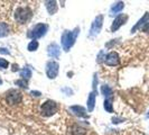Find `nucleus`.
Instances as JSON below:
<instances>
[{"label":"nucleus","mask_w":149,"mask_h":135,"mask_svg":"<svg viewBox=\"0 0 149 135\" xmlns=\"http://www.w3.org/2000/svg\"><path fill=\"white\" fill-rule=\"evenodd\" d=\"M33 16L31 9L28 7H18L15 11L16 22L19 24H26Z\"/></svg>","instance_id":"nucleus-1"},{"label":"nucleus","mask_w":149,"mask_h":135,"mask_svg":"<svg viewBox=\"0 0 149 135\" xmlns=\"http://www.w3.org/2000/svg\"><path fill=\"white\" fill-rule=\"evenodd\" d=\"M40 112H42L43 116H46V117L52 116L57 112V105L53 100H46L40 107Z\"/></svg>","instance_id":"nucleus-2"},{"label":"nucleus","mask_w":149,"mask_h":135,"mask_svg":"<svg viewBox=\"0 0 149 135\" xmlns=\"http://www.w3.org/2000/svg\"><path fill=\"white\" fill-rule=\"evenodd\" d=\"M75 37H76V32H66L64 33V35L62 36V44L64 46L65 51H67L74 43Z\"/></svg>","instance_id":"nucleus-3"},{"label":"nucleus","mask_w":149,"mask_h":135,"mask_svg":"<svg viewBox=\"0 0 149 135\" xmlns=\"http://www.w3.org/2000/svg\"><path fill=\"white\" fill-rule=\"evenodd\" d=\"M47 30V26L44 25V24H38L36 25L33 30H30V33H28V37L33 38V39H36L38 37H42L43 35H45Z\"/></svg>","instance_id":"nucleus-4"},{"label":"nucleus","mask_w":149,"mask_h":135,"mask_svg":"<svg viewBox=\"0 0 149 135\" xmlns=\"http://www.w3.org/2000/svg\"><path fill=\"white\" fill-rule=\"evenodd\" d=\"M22 100V94L17 90H10L7 94V103L9 105L19 104Z\"/></svg>","instance_id":"nucleus-5"},{"label":"nucleus","mask_w":149,"mask_h":135,"mask_svg":"<svg viewBox=\"0 0 149 135\" xmlns=\"http://www.w3.org/2000/svg\"><path fill=\"white\" fill-rule=\"evenodd\" d=\"M46 73L48 75V78L54 79L56 78V75L58 73V64L54 61H51L47 63V67H46Z\"/></svg>","instance_id":"nucleus-6"},{"label":"nucleus","mask_w":149,"mask_h":135,"mask_svg":"<svg viewBox=\"0 0 149 135\" xmlns=\"http://www.w3.org/2000/svg\"><path fill=\"white\" fill-rule=\"evenodd\" d=\"M104 62H105V64L111 65V67H116V65H118V64H119V62H120L118 53H116V52L109 53V54L105 56Z\"/></svg>","instance_id":"nucleus-7"},{"label":"nucleus","mask_w":149,"mask_h":135,"mask_svg":"<svg viewBox=\"0 0 149 135\" xmlns=\"http://www.w3.org/2000/svg\"><path fill=\"white\" fill-rule=\"evenodd\" d=\"M127 19H128V16L127 15H119L114 20H113V24H112V26H111V30L112 32H116L117 30H119L120 27L125 24V22H127Z\"/></svg>","instance_id":"nucleus-8"},{"label":"nucleus","mask_w":149,"mask_h":135,"mask_svg":"<svg viewBox=\"0 0 149 135\" xmlns=\"http://www.w3.org/2000/svg\"><path fill=\"white\" fill-rule=\"evenodd\" d=\"M71 133L72 135H85L86 134V129L77 124H74L71 128Z\"/></svg>","instance_id":"nucleus-9"},{"label":"nucleus","mask_w":149,"mask_h":135,"mask_svg":"<svg viewBox=\"0 0 149 135\" xmlns=\"http://www.w3.org/2000/svg\"><path fill=\"white\" fill-rule=\"evenodd\" d=\"M148 19H149V13H146V14H145V16L142 17L141 19H140L139 22L136 24V26H134V27H132V33H134V32H136L138 28H140L142 25L145 26V25L147 24V20H148Z\"/></svg>","instance_id":"nucleus-10"},{"label":"nucleus","mask_w":149,"mask_h":135,"mask_svg":"<svg viewBox=\"0 0 149 135\" xmlns=\"http://www.w3.org/2000/svg\"><path fill=\"white\" fill-rule=\"evenodd\" d=\"M46 8H47L48 13H49L51 15H53V14H55L56 10H57V5H56L55 1H47V2H46Z\"/></svg>","instance_id":"nucleus-11"},{"label":"nucleus","mask_w":149,"mask_h":135,"mask_svg":"<svg viewBox=\"0 0 149 135\" xmlns=\"http://www.w3.org/2000/svg\"><path fill=\"white\" fill-rule=\"evenodd\" d=\"M71 109L74 112L75 115L81 116V117H86V114H85V110H84V108H83V107H80V106H74V107H72Z\"/></svg>","instance_id":"nucleus-12"},{"label":"nucleus","mask_w":149,"mask_h":135,"mask_svg":"<svg viewBox=\"0 0 149 135\" xmlns=\"http://www.w3.org/2000/svg\"><path fill=\"white\" fill-rule=\"evenodd\" d=\"M8 32H9V27H8L7 24L6 22H0V37L8 35Z\"/></svg>","instance_id":"nucleus-13"},{"label":"nucleus","mask_w":149,"mask_h":135,"mask_svg":"<svg viewBox=\"0 0 149 135\" xmlns=\"http://www.w3.org/2000/svg\"><path fill=\"white\" fill-rule=\"evenodd\" d=\"M94 103H95V95L92 92V94H90L89 99H88V106H89L90 112H91V110L94 108Z\"/></svg>","instance_id":"nucleus-14"},{"label":"nucleus","mask_w":149,"mask_h":135,"mask_svg":"<svg viewBox=\"0 0 149 135\" xmlns=\"http://www.w3.org/2000/svg\"><path fill=\"white\" fill-rule=\"evenodd\" d=\"M37 47H38V42L36 41V39H33L29 44H28V51H30V52L36 51Z\"/></svg>","instance_id":"nucleus-15"},{"label":"nucleus","mask_w":149,"mask_h":135,"mask_svg":"<svg viewBox=\"0 0 149 135\" xmlns=\"http://www.w3.org/2000/svg\"><path fill=\"white\" fill-rule=\"evenodd\" d=\"M122 8H123V2H117L111 8V11L112 13H118L120 10H122Z\"/></svg>","instance_id":"nucleus-16"},{"label":"nucleus","mask_w":149,"mask_h":135,"mask_svg":"<svg viewBox=\"0 0 149 135\" xmlns=\"http://www.w3.org/2000/svg\"><path fill=\"white\" fill-rule=\"evenodd\" d=\"M30 75H31V73H30V70L28 69V68L24 69L22 72H20V75H22L24 79H26V78L28 79V78H30Z\"/></svg>","instance_id":"nucleus-17"},{"label":"nucleus","mask_w":149,"mask_h":135,"mask_svg":"<svg viewBox=\"0 0 149 135\" xmlns=\"http://www.w3.org/2000/svg\"><path fill=\"white\" fill-rule=\"evenodd\" d=\"M112 104H111V99H107L104 103V108L108 110V112H112Z\"/></svg>","instance_id":"nucleus-18"},{"label":"nucleus","mask_w":149,"mask_h":135,"mask_svg":"<svg viewBox=\"0 0 149 135\" xmlns=\"http://www.w3.org/2000/svg\"><path fill=\"white\" fill-rule=\"evenodd\" d=\"M102 92L104 94L105 96H110V95H112L111 89H110L109 87H107V86H103V87H102Z\"/></svg>","instance_id":"nucleus-19"},{"label":"nucleus","mask_w":149,"mask_h":135,"mask_svg":"<svg viewBox=\"0 0 149 135\" xmlns=\"http://www.w3.org/2000/svg\"><path fill=\"white\" fill-rule=\"evenodd\" d=\"M9 63H8L7 60L5 59H0V69H7Z\"/></svg>","instance_id":"nucleus-20"},{"label":"nucleus","mask_w":149,"mask_h":135,"mask_svg":"<svg viewBox=\"0 0 149 135\" xmlns=\"http://www.w3.org/2000/svg\"><path fill=\"white\" fill-rule=\"evenodd\" d=\"M16 84H20V87H24V88L27 87V82L25 80H18V81H16Z\"/></svg>","instance_id":"nucleus-21"},{"label":"nucleus","mask_w":149,"mask_h":135,"mask_svg":"<svg viewBox=\"0 0 149 135\" xmlns=\"http://www.w3.org/2000/svg\"><path fill=\"white\" fill-rule=\"evenodd\" d=\"M141 30H142V32H145V33H149V22L142 27Z\"/></svg>","instance_id":"nucleus-22"},{"label":"nucleus","mask_w":149,"mask_h":135,"mask_svg":"<svg viewBox=\"0 0 149 135\" xmlns=\"http://www.w3.org/2000/svg\"><path fill=\"white\" fill-rule=\"evenodd\" d=\"M0 53H5V54H8V51H6V49H0Z\"/></svg>","instance_id":"nucleus-23"},{"label":"nucleus","mask_w":149,"mask_h":135,"mask_svg":"<svg viewBox=\"0 0 149 135\" xmlns=\"http://www.w3.org/2000/svg\"><path fill=\"white\" fill-rule=\"evenodd\" d=\"M1 83H2V80H1V78H0V84H1Z\"/></svg>","instance_id":"nucleus-24"},{"label":"nucleus","mask_w":149,"mask_h":135,"mask_svg":"<svg viewBox=\"0 0 149 135\" xmlns=\"http://www.w3.org/2000/svg\"><path fill=\"white\" fill-rule=\"evenodd\" d=\"M147 117H148V118H149V112H148V115H147Z\"/></svg>","instance_id":"nucleus-25"}]
</instances>
